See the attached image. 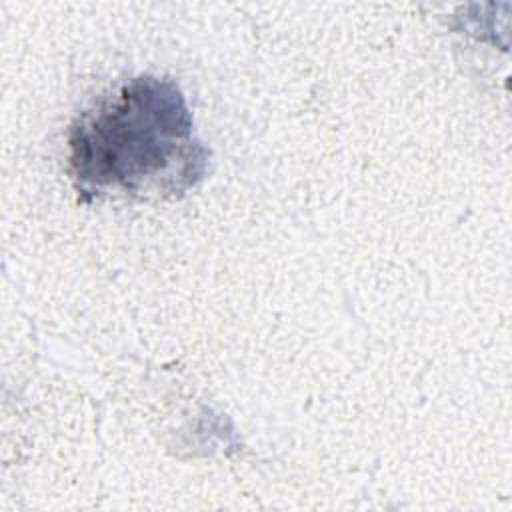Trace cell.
<instances>
[{
  "mask_svg": "<svg viewBox=\"0 0 512 512\" xmlns=\"http://www.w3.org/2000/svg\"><path fill=\"white\" fill-rule=\"evenodd\" d=\"M178 84L140 74L82 110L68 130V172L82 202L180 198L208 170Z\"/></svg>",
  "mask_w": 512,
  "mask_h": 512,
  "instance_id": "cell-1",
  "label": "cell"
}]
</instances>
